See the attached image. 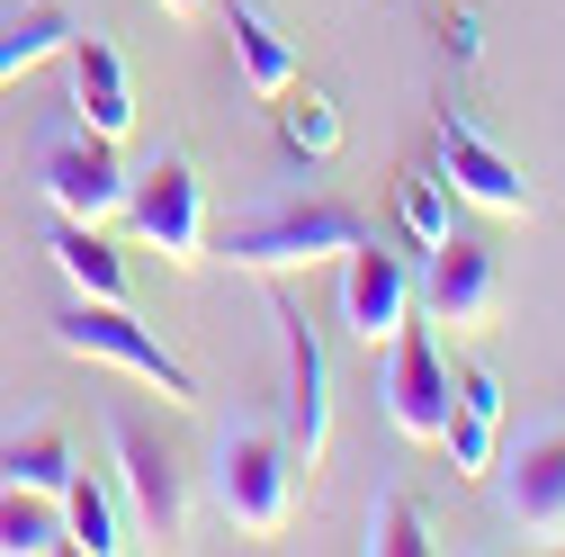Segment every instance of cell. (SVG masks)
<instances>
[{
  "instance_id": "obj_1",
  "label": "cell",
  "mask_w": 565,
  "mask_h": 557,
  "mask_svg": "<svg viewBox=\"0 0 565 557\" xmlns=\"http://www.w3.org/2000/svg\"><path fill=\"white\" fill-rule=\"evenodd\" d=\"M54 351H73L90 369H126L135 387H162V404H198L189 360L171 351L162 333H145L135 306H117V297H73V306L54 315Z\"/></svg>"
},
{
  "instance_id": "obj_2",
  "label": "cell",
  "mask_w": 565,
  "mask_h": 557,
  "mask_svg": "<svg viewBox=\"0 0 565 557\" xmlns=\"http://www.w3.org/2000/svg\"><path fill=\"white\" fill-rule=\"evenodd\" d=\"M360 234H369V217H360V207H341V198H278V207H260V217H243L225 234V261L252 270V278H278V270L341 261Z\"/></svg>"
},
{
  "instance_id": "obj_3",
  "label": "cell",
  "mask_w": 565,
  "mask_h": 557,
  "mask_svg": "<svg viewBox=\"0 0 565 557\" xmlns=\"http://www.w3.org/2000/svg\"><path fill=\"white\" fill-rule=\"evenodd\" d=\"M108 450H117L126 522L145 530L153 548H171V539L189 530V476H180V450L162 441L153 413H135V404H108Z\"/></svg>"
},
{
  "instance_id": "obj_4",
  "label": "cell",
  "mask_w": 565,
  "mask_h": 557,
  "mask_svg": "<svg viewBox=\"0 0 565 557\" xmlns=\"http://www.w3.org/2000/svg\"><path fill=\"white\" fill-rule=\"evenodd\" d=\"M216 504L234 530H288V504H297V459H288V432H252L234 423L216 441Z\"/></svg>"
},
{
  "instance_id": "obj_5",
  "label": "cell",
  "mask_w": 565,
  "mask_h": 557,
  "mask_svg": "<svg viewBox=\"0 0 565 557\" xmlns=\"http://www.w3.org/2000/svg\"><path fill=\"white\" fill-rule=\"evenodd\" d=\"M126 225L145 252H162L171 270H198L206 261V189L180 154L145 162V171H126Z\"/></svg>"
},
{
  "instance_id": "obj_6",
  "label": "cell",
  "mask_w": 565,
  "mask_h": 557,
  "mask_svg": "<svg viewBox=\"0 0 565 557\" xmlns=\"http://www.w3.org/2000/svg\"><path fill=\"white\" fill-rule=\"evenodd\" d=\"M413 315H431V324H449V333H484L493 315H503V261H493V243L440 234L431 252H422Z\"/></svg>"
},
{
  "instance_id": "obj_7",
  "label": "cell",
  "mask_w": 565,
  "mask_h": 557,
  "mask_svg": "<svg viewBox=\"0 0 565 557\" xmlns=\"http://www.w3.org/2000/svg\"><path fill=\"white\" fill-rule=\"evenodd\" d=\"M36 180H45V198H54V217H73V225H108V217H126V162H117L108 135H90V126L45 135Z\"/></svg>"
},
{
  "instance_id": "obj_8",
  "label": "cell",
  "mask_w": 565,
  "mask_h": 557,
  "mask_svg": "<svg viewBox=\"0 0 565 557\" xmlns=\"http://www.w3.org/2000/svg\"><path fill=\"white\" fill-rule=\"evenodd\" d=\"M269 324H278V351H288V459L315 476L332 450V360H323V333L288 297H269Z\"/></svg>"
},
{
  "instance_id": "obj_9",
  "label": "cell",
  "mask_w": 565,
  "mask_h": 557,
  "mask_svg": "<svg viewBox=\"0 0 565 557\" xmlns=\"http://www.w3.org/2000/svg\"><path fill=\"white\" fill-rule=\"evenodd\" d=\"M377 396H386V423H395L404 441H440L458 378H449V360H440L431 324H404V333L386 341V378H377Z\"/></svg>"
},
{
  "instance_id": "obj_10",
  "label": "cell",
  "mask_w": 565,
  "mask_h": 557,
  "mask_svg": "<svg viewBox=\"0 0 565 557\" xmlns=\"http://www.w3.org/2000/svg\"><path fill=\"white\" fill-rule=\"evenodd\" d=\"M413 324V270H404V252H386L377 234H360L341 252V333L350 341H395Z\"/></svg>"
},
{
  "instance_id": "obj_11",
  "label": "cell",
  "mask_w": 565,
  "mask_h": 557,
  "mask_svg": "<svg viewBox=\"0 0 565 557\" xmlns=\"http://www.w3.org/2000/svg\"><path fill=\"white\" fill-rule=\"evenodd\" d=\"M484 476H493L503 513H512L530 539H547V548L565 539V423H556V432H530L521 450H503Z\"/></svg>"
},
{
  "instance_id": "obj_12",
  "label": "cell",
  "mask_w": 565,
  "mask_h": 557,
  "mask_svg": "<svg viewBox=\"0 0 565 557\" xmlns=\"http://www.w3.org/2000/svg\"><path fill=\"white\" fill-rule=\"evenodd\" d=\"M440 180H449V198L484 207V217H530V180H521V162H512L503 145H484L467 117H440Z\"/></svg>"
},
{
  "instance_id": "obj_13",
  "label": "cell",
  "mask_w": 565,
  "mask_h": 557,
  "mask_svg": "<svg viewBox=\"0 0 565 557\" xmlns=\"http://www.w3.org/2000/svg\"><path fill=\"white\" fill-rule=\"evenodd\" d=\"M63 73H73V126L126 145L135 135V82H126V54L108 36H73L63 45Z\"/></svg>"
},
{
  "instance_id": "obj_14",
  "label": "cell",
  "mask_w": 565,
  "mask_h": 557,
  "mask_svg": "<svg viewBox=\"0 0 565 557\" xmlns=\"http://www.w3.org/2000/svg\"><path fill=\"white\" fill-rule=\"evenodd\" d=\"M493 432H503V387L484 369H458V396H449V423H440V450L458 476H484L493 467Z\"/></svg>"
},
{
  "instance_id": "obj_15",
  "label": "cell",
  "mask_w": 565,
  "mask_h": 557,
  "mask_svg": "<svg viewBox=\"0 0 565 557\" xmlns=\"http://www.w3.org/2000/svg\"><path fill=\"white\" fill-rule=\"evenodd\" d=\"M54 270L63 278H73V297H135V270H126V252L99 234V225H73V217H63L54 225Z\"/></svg>"
},
{
  "instance_id": "obj_16",
  "label": "cell",
  "mask_w": 565,
  "mask_h": 557,
  "mask_svg": "<svg viewBox=\"0 0 565 557\" xmlns=\"http://www.w3.org/2000/svg\"><path fill=\"white\" fill-rule=\"evenodd\" d=\"M225 36H234V63H243V82L260 99H278L297 82V45L269 28V10H252V0H225Z\"/></svg>"
},
{
  "instance_id": "obj_17",
  "label": "cell",
  "mask_w": 565,
  "mask_h": 557,
  "mask_svg": "<svg viewBox=\"0 0 565 557\" xmlns=\"http://www.w3.org/2000/svg\"><path fill=\"white\" fill-rule=\"evenodd\" d=\"M73 36H82V28L63 19L54 0H28L19 19L0 10V91H10L19 73H36V63H63V45H73Z\"/></svg>"
},
{
  "instance_id": "obj_18",
  "label": "cell",
  "mask_w": 565,
  "mask_h": 557,
  "mask_svg": "<svg viewBox=\"0 0 565 557\" xmlns=\"http://www.w3.org/2000/svg\"><path fill=\"white\" fill-rule=\"evenodd\" d=\"M73 432L63 423H28V432H10L0 441V485H36V495H63L73 485Z\"/></svg>"
},
{
  "instance_id": "obj_19",
  "label": "cell",
  "mask_w": 565,
  "mask_h": 557,
  "mask_svg": "<svg viewBox=\"0 0 565 557\" xmlns=\"http://www.w3.org/2000/svg\"><path fill=\"white\" fill-rule=\"evenodd\" d=\"M0 548H10V557H45V548H63V495L0 485Z\"/></svg>"
},
{
  "instance_id": "obj_20",
  "label": "cell",
  "mask_w": 565,
  "mask_h": 557,
  "mask_svg": "<svg viewBox=\"0 0 565 557\" xmlns=\"http://www.w3.org/2000/svg\"><path fill=\"white\" fill-rule=\"evenodd\" d=\"M278 145H288L297 162H323L332 145H341V108L323 99V91H278Z\"/></svg>"
},
{
  "instance_id": "obj_21",
  "label": "cell",
  "mask_w": 565,
  "mask_h": 557,
  "mask_svg": "<svg viewBox=\"0 0 565 557\" xmlns=\"http://www.w3.org/2000/svg\"><path fill=\"white\" fill-rule=\"evenodd\" d=\"M63 548H90V557L126 548V530H117V504H108V485H90L82 467H73V485H63Z\"/></svg>"
},
{
  "instance_id": "obj_22",
  "label": "cell",
  "mask_w": 565,
  "mask_h": 557,
  "mask_svg": "<svg viewBox=\"0 0 565 557\" xmlns=\"http://www.w3.org/2000/svg\"><path fill=\"white\" fill-rule=\"evenodd\" d=\"M395 225H404L413 252H431V243L449 234V180H440V171H404V189H395Z\"/></svg>"
},
{
  "instance_id": "obj_23",
  "label": "cell",
  "mask_w": 565,
  "mask_h": 557,
  "mask_svg": "<svg viewBox=\"0 0 565 557\" xmlns=\"http://www.w3.org/2000/svg\"><path fill=\"white\" fill-rule=\"evenodd\" d=\"M369 548H386V557H422V548H440V539H431V513H422L413 495H386V504L369 513Z\"/></svg>"
},
{
  "instance_id": "obj_24",
  "label": "cell",
  "mask_w": 565,
  "mask_h": 557,
  "mask_svg": "<svg viewBox=\"0 0 565 557\" xmlns=\"http://www.w3.org/2000/svg\"><path fill=\"white\" fill-rule=\"evenodd\" d=\"M162 10H171V19H189V10H206V0H162Z\"/></svg>"
}]
</instances>
